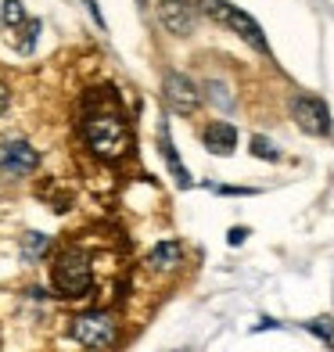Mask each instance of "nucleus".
I'll return each mask as SVG.
<instances>
[{"label":"nucleus","instance_id":"5","mask_svg":"<svg viewBox=\"0 0 334 352\" xmlns=\"http://www.w3.org/2000/svg\"><path fill=\"white\" fill-rule=\"evenodd\" d=\"M162 94H166V104L177 111V116H194V111L201 108V90L190 83L183 72H166Z\"/></svg>","mask_w":334,"mask_h":352},{"label":"nucleus","instance_id":"21","mask_svg":"<svg viewBox=\"0 0 334 352\" xmlns=\"http://www.w3.org/2000/svg\"><path fill=\"white\" fill-rule=\"evenodd\" d=\"M183 4H190V0H183Z\"/></svg>","mask_w":334,"mask_h":352},{"label":"nucleus","instance_id":"20","mask_svg":"<svg viewBox=\"0 0 334 352\" xmlns=\"http://www.w3.org/2000/svg\"><path fill=\"white\" fill-rule=\"evenodd\" d=\"M4 111H8V87L0 83V116H4Z\"/></svg>","mask_w":334,"mask_h":352},{"label":"nucleus","instance_id":"4","mask_svg":"<svg viewBox=\"0 0 334 352\" xmlns=\"http://www.w3.org/2000/svg\"><path fill=\"white\" fill-rule=\"evenodd\" d=\"M291 119L298 122V130H306L313 137L331 133V108L320 98H313V94H298L291 101Z\"/></svg>","mask_w":334,"mask_h":352},{"label":"nucleus","instance_id":"6","mask_svg":"<svg viewBox=\"0 0 334 352\" xmlns=\"http://www.w3.org/2000/svg\"><path fill=\"white\" fill-rule=\"evenodd\" d=\"M36 166H40V151L29 140H4L0 144V173L29 176Z\"/></svg>","mask_w":334,"mask_h":352},{"label":"nucleus","instance_id":"17","mask_svg":"<svg viewBox=\"0 0 334 352\" xmlns=\"http://www.w3.org/2000/svg\"><path fill=\"white\" fill-rule=\"evenodd\" d=\"M36 33H40V22L29 19V22H25V36L19 40V51H25V54L33 51V47H36Z\"/></svg>","mask_w":334,"mask_h":352},{"label":"nucleus","instance_id":"11","mask_svg":"<svg viewBox=\"0 0 334 352\" xmlns=\"http://www.w3.org/2000/svg\"><path fill=\"white\" fill-rule=\"evenodd\" d=\"M158 148H162V158H166V166L172 169V176H177V184H180V187H190V176H187L180 155H177V144H172V137H169L166 130L158 133Z\"/></svg>","mask_w":334,"mask_h":352},{"label":"nucleus","instance_id":"14","mask_svg":"<svg viewBox=\"0 0 334 352\" xmlns=\"http://www.w3.org/2000/svg\"><path fill=\"white\" fill-rule=\"evenodd\" d=\"M306 331H313L316 338H324V342H334V320H331V316H316V320H309Z\"/></svg>","mask_w":334,"mask_h":352},{"label":"nucleus","instance_id":"9","mask_svg":"<svg viewBox=\"0 0 334 352\" xmlns=\"http://www.w3.org/2000/svg\"><path fill=\"white\" fill-rule=\"evenodd\" d=\"M227 29H230V33H237V36H241L248 47H256V51H263V54L269 51V47H266V36H263V25H259L256 19H252L248 11H241V8H230Z\"/></svg>","mask_w":334,"mask_h":352},{"label":"nucleus","instance_id":"2","mask_svg":"<svg viewBox=\"0 0 334 352\" xmlns=\"http://www.w3.org/2000/svg\"><path fill=\"white\" fill-rule=\"evenodd\" d=\"M51 284L61 298H79L93 287V263L83 248H65L51 263Z\"/></svg>","mask_w":334,"mask_h":352},{"label":"nucleus","instance_id":"18","mask_svg":"<svg viewBox=\"0 0 334 352\" xmlns=\"http://www.w3.org/2000/svg\"><path fill=\"white\" fill-rule=\"evenodd\" d=\"M209 90H212V101L216 104H230V94H223V90H227L223 83H209Z\"/></svg>","mask_w":334,"mask_h":352},{"label":"nucleus","instance_id":"1","mask_svg":"<svg viewBox=\"0 0 334 352\" xmlns=\"http://www.w3.org/2000/svg\"><path fill=\"white\" fill-rule=\"evenodd\" d=\"M83 137L93 155L101 158H122L130 151V126L115 111H93L83 122Z\"/></svg>","mask_w":334,"mask_h":352},{"label":"nucleus","instance_id":"3","mask_svg":"<svg viewBox=\"0 0 334 352\" xmlns=\"http://www.w3.org/2000/svg\"><path fill=\"white\" fill-rule=\"evenodd\" d=\"M69 334L83 349H111V342H115V320H111V313L90 309V313L72 316Z\"/></svg>","mask_w":334,"mask_h":352},{"label":"nucleus","instance_id":"15","mask_svg":"<svg viewBox=\"0 0 334 352\" xmlns=\"http://www.w3.org/2000/svg\"><path fill=\"white\" fill-rule=\"evenodd\" d=\"M252 155H256V158H266V162H277V158H280V151H277L266 137H252Z\"/></svg>","mask_w":334,"mask_h":352},{"label":"nucleus","instance_id":"12","mask_svg":"<svg viewBox=\"0 0 334 352\" xmlns=\"http://www.w3.org/2000/svg\"><path fill=\"white\" fill-rule=\"evenodd\" d=\"M230 0H201V14L205 19H212L216 25H227V19H230Z\"/></svg>","mask_w":334,"mask_h":352},{"label":"nucleus","instance_id":"16","mask_svg":"<svg viewBox=\"0 0 334 352\" xmlns=\"http://www.w3.org/2000/svg\"><path fill=\"white\" fill-rule=\"evenodd\" d=\"M47 245H51V241H47L43 234H36V230H33V234H25V259H29V263H33V259H40Z\"/></svg>","mask_w":334,"mask_h":352},{"label":"nucleus","instance_id":"19","mask_svg":"<svg viewBox=\"0 0 334 352\" xmlns=\"http://www.w3.org/2000/svg\"><path fill=\"white\" fill-rule=\"evenodd\" d=\"M245 237H248V230H245V227H234V230H230V245H241Z\"/></svg>","mask_w":334,"mask_h":352},{"label":"nucleus","instance_id":"13","mask_svg":"<svg viewBox=\"0 0 334 352\" xmlns=\"http://www.w3.org/2000/svg\"><path fill=\"white\" fill-rule=\"evenodd\" d=\"M0 22H4V25H25V4H22V0H4V8H0Z\"/></svg>","mask_w":334,"mask_h":352},{"label":"nucleus","instance_id":"10","mask_svg":"<svg viewBox=\"0 0 334 352\" xmlns=\"http://www.w3.org/2000/svg\"><path fill=\"white\" fill-rule=\"evenodd\" d=\"M180 259H183L180 241H158V245L148 252V266L158 270V274H166V270H177Z\"/></svg>","mask_w":334,"mask_h":352},{"label":"nucleus","instance_id":"7","mask_svg":"<svg viewBox=\"0 0 334 352\" xmlns=\"http://www.w3.org/2000/svg\"><path fill=\"white\" fill-rule=\"evenodd\" d=\"M194 19H198L194 8L183 4V0H162V4H158V22H162V29L172 36H190Z\"/></svg>","mask_w":334,"mask_h":352},{"label":"nucleus","instance_id":"8","mask_svg":"<svg viewBox=\"0 0 334 352\" xmlns=\"http://www.w3.org/2000/svg\"><path fill=\"white\" fill-rule=\"evenodd\" d=\"M201 144L209 148L212 155H234V148H237V126L234 122H223V119H216V122H209L201 130Z\"/></svg>","mask_w":334,"mask_h":352}]
</instances>
